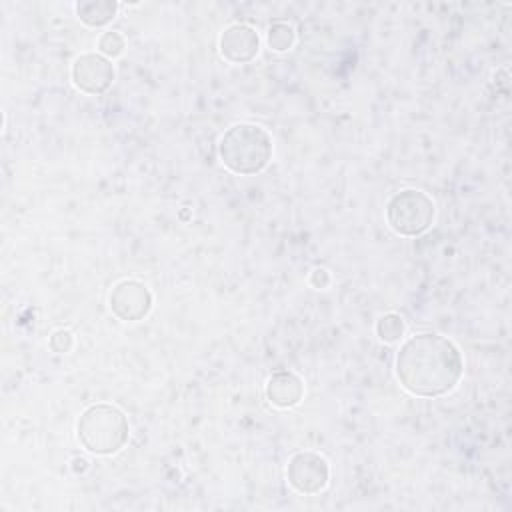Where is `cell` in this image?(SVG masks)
<instances>
[{
	"label": "cell",
	"mask_w": 512,
	"mask_h": 512,
	"mask_svg": "<svg viewBox=\"0 0 512 512\" xmlns=\"http://www.w3.org/2000/svg\"><path fill=\"white\" fill-rule=\"evenodd\" d=\"M464 364L460 350L446 336L424 332L408 338L396 354V376L416 396H442L450 392Z\"/></svg>",
	"instance_id": "1"
},
{
	"label": "cell",
	"mask_w": 512,
	"mask_h": 512,
	"mask_svg": "<svg viewBox=\"0 0 512 512\" xmlns=\"http://www.w3.org/2000/svg\"><path fill=\"white\" fill-rule=\"evenodd\" d=\"M218 154L234 174H256L272 158V138L262 126L234 124L220 138Z\"/></svg>",
	"instance_id": "2"
},
{
	"label": "cell",
	"mask_w": 512,
	"mask_h": 512,
	"mask_svg": "<svg viewBox=\"0 0 512 512\" xmlns=\"http://www.w3.org/2000/svg\"><path fill=\"white\" fill-rule=\"evenodd\" d=\"M80 444L100 456L118 452L128 440V420L124 412L112 404H92L78 420Z\"/></svg>",
	"instance_id": "3"
},
{
	"label": "cell",
	"mask_w": 512,
	"mask_h": 512,
	"mask_svg": "<svg viewBox=\"0 0 512 512\" xmlns=\"http://www.w3.org/2000/svg\"><path fill=\"white\" fill-rule=\"evenodd\" d=\"M434 202L416 188L396 192L386 204V220L400 236H418L426 232L434 220Z\"/></svg>",
	"instance_id": "4"
},
{
	"label": "cell",
	"mask_w": 512,
	"mask_h": 512,
	"mask_svg": "<svg viewBox=\"0 0 512 512\" xmlns=\"http://www.w3.org/2000/svg\"><path fill=\"white\" fill-rule=\"evenodd\" d=\"M290 486L300 494H316L326 488L330 468L324 456L316 452H298L290 458L286 470Z\"/></svg>",
	"instance_id": "5"
},
{
	"label": "cell",
	"mask_w": 512,
	"mask_h": 512,
	"mask_svg": "<svg viewBox=\"0 0 512 512\" xmlns=\"http://www.w3.org/2000/svg\"><path fill=\"white\" fill-rule=\"evenodd\" d=\"M152 308L150 290L138 280H122L110 292V310L124 322L142 320Z\"/></svg>",
	"instance_id": "6"
},
{
	"label": "cell",
	"mask_w": 512,
	"mask_h": 512,
	"mask_svg": "<svg viewBox=\"0 0 512 512\" xmlns=\"http://www.w3.org/2000/svg\"><path fill=\"white\" fill-rule=\"evenodd\" d=\"M72 80L86 94H102L114 80V66L102 54H82L72 64Z\"/></svg>",
	"instance_id": "7"
},
{
	"label": "cell",
	"mask_w": 512,
	"mask_h": 512,
	"mask_svg": "<svg viewBox=\"0 0 512 512\" xmlns=\"http://www.w3.org/2000/svg\"><path fill=\"white\" fill-rule=\"evenodd\" d=\"M260 50L258 32L246 24H232L220 36V52L234 64H244L256 58Z\"/></svg>",
	"instance_id": "8"
},
{
	"label": "cell",
	"mask_w": 512,
	"mask_h": 512,
	"mask_svg": "<svg viewBox=\"0 0 512 512\" xmlns=\"http://www.w3.org/2000/svg\"><path fill=\"white\" fill-rule=\"evenodd\" d=\"M302 392V380L290 370H278L266 382V398L278 408L296 406L302 398Z\"/></svg>",
	"instance_id": "9"
},
{
	"label": "cell",
	"mask_w": 512,
	"mask_h": 512,
	"mask_svg": "<svg viewBox=\"0 0 512 512\" xmlns=\"http://www.w3.org/2000/svg\"><path fill=\"white\" fill-rule=\"evenodd\" d=\"M118 4L114 0H86L76 4V14L86 26H104L116 16Z\"/></svg>",
	"instance_id": "10"
},
{
	"label": "cell",
	"mask_w": 512,
	"mask_h": 512,
	"mask_svg": "<svg viewBox=\"0 0 512 512\" xmlns=\"http://www.w3.org/2000/svg\"><path fill=\"white\" fill-rule=\"evenodd\" d=\"M294 28L286 22H274L270 28H268V34H266V42L272 50L276 52H284L288 48H292L294 44Z\"/></svg>",
	"instance_id": "11"
},
{
	"label": "cell",
	"mask_w": 512,
	"mask_h": 512,
	"mask_svg": "<svg viewBox=\"0 0 512 512\" xmlns=\"http://www.w3.org/2000/svg\"><path fill=\"white\" fill-rule=\"evenodd\" d=\"M404 330H406V324L402 320L400 314H384L378 322H376V334L384 340V342H396L404 336Z\"/></svg>",
	"instance_id": "12"
},
{
	"label": "cell",
	"mask_w": 512,
	"mask_h": 512,
	"mask_svg": "<svg viewBox=\"0 0 512 512\" xmlns=\"http://www.w3.org/2000/svg\"><path fill=\"white\" fill-rule=\"evenodd\" d=\"M124 38L118 34V32H104L98 40V48L104 56H110V58H116L124 52Z\"/></svg>",
	"instance_id": "13"
},
{
	"label": "cell",
	"mask_w": 512,
	"mask_h": 512,
	"mask_svg": "<svg viewBox=\"0 0 512 512\" xmlns=\"http://www.w3.org/2000/svg\"><path fill=\"white\" fill-rule=\"evenodd\" d=\"M74 344V338H72V332L70 330H56L52 336H50V348L58 354H64L72 348Z\"/></svg>",
	"instance_id": "14"
},
{
	"label": "cell",
	"mask_w": 512,
	"mask_h": 512,
	"mask_svg": "<svg viewBox=\"0 0 512 512\" xmlns=\"http://www.w3.org/2000/svg\"><path fill=\"white\" fill-rule=\"evenodd\" d=\"M310 284L314 288H326L330 284V274L324 268H314L310 274Z\"/></svg>",
	"instance_id": "15"
}]
</instances>
